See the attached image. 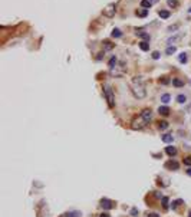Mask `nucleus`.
Listing matches in <instances>:
<instances>
[{
    "mask_svg": "<svg viewBox=\"0 0 191 217\" xmlns=\"http://www.w3.org/2000/svg\"><path fill=\"white\" fill-rule=\"evenodd\" d=\"M131 91H132L134 97L138 98V99H144L147 97V88H145V83L144 79L141 76H135L131 82Z\"/></svg>",
    "mask_w": 191,
    "mask_h": 217,
    "instance_id": "f257e3e1",
    "label": "nucleus"
},
{
    "mask_svg": "<svg viewBox=\"0 0 191 217\" xmlns=\"http://www.w3.org/2000/svg\"><path fill=\"white\" fill-rule=\"evenodd\" d=\"M104 97L107 99V102L111 108L115 106V92L111 85H104Z\"/></svg>",
    "mask_w": 191,
    "mask_h": 217,
    "instance_id": "f03ea898",
    "label": "nucleus"
},
{
    "mask_svg": "<svg viewBox=\"0 0 191 217\" xmlns=\"http://www.w3.org/2000/svg\"><path fill=\"white\" fill-rule=\"evenodd\" d=\"M124 73H125V63L124 62H119V66H115V68H111V69H109V75H111V76H115V78L124 76Z\"/></svg>",
    "mask_w": 191,
    "mask_h": 217,
    "instance_id": "7ed1b4c3",
    "label": "nucleus"
},
{
    "mask_svg": "<svg viewBox=\"0 0 191 217\" xmlns=\"http://www.w3.org/2000/svg\"><path fill=\"white\" fill-rule=\"evenodd\" d=\"M102 13H104V16L105 17H114L116 13V4L115 3H109L108 6H105V9L102 10Z\"/></svg>",
    "mask_w": 191,
    "mask_h": 217,
    "instance_id": "20e7f679",
    "label": "nucleus"
},
{
    "mask_svg": "<svg viewBox=\"0 0 191 217\" xmlns=\"http://www.w3.org/2000/svg\"><path fill=\"white\" fill-rule=\"evenodd\" d=\"M140 117H141V118L145 121L147 124H150L151 120H152V111H151V109H148V108H145V109H142V112L140 114Z\"/></svg>",
    "mask_w": 191,
    "mask_h": 217,
    "instance_id": "39448f33",
    "label": "nucleus"
},
{
    "mask_svg": "<svg viewBox=\"0 0 191 217\" xmlns=\"http://www.w3.org/2000/svg\"><path fill=\"white\" fill-rule=\"evenodd\" d=\"M114 201L112 200H109V199H102L101 200V207L102 209H105V210H111V209H114Z\"/></svg>",
    "mask_w": 191,
    "mask_h": 217,
    "instance_id": "423d86ee",
    "label": "nucleus"
},
{
    "mask_svg": "<svg viewBox=\"0 0 191 217\" xmlns=\"http://www.w3.org/2000/svg\"><path fill=\"white\" fill-rule=\"evenodd\" d=\"M145 125H147V122H145V121L142 120L141 117H138V118H137V120H135V121H134V122H132V128H134V129H140V128H144Z\"/></svg>",
    "mask_w": 191,
    "mask_h": 217,
    "instance_id": "0eeeda50",
    "label": "nucleus"
},
{
    "mask_svg": "<svg viewBox=\"0 0 191 217\" xmlns=\"http://www.w3.org/2000/svg\"><path fill=\"white\" fill-rule=\"evenodd\" d=\"M165 168H168V170H177L180 168V164L177 162V161H174V160H170L168 162H165Z\"/></svg>",
    "mask_w": 191,
    "mask_h": 217,
    "instance_id": "6e6552de",
    "label": "nucleus"
},
{
    "mask_svg": "<svg viewBox=\"0 0 191 217\" xmlns=\"http://www.w3.org/2000/svg\"><path fill=\"white\" fill-rule=\"evenodd\" d=\"M165 153L168 154L170 157H175V155H177V153H178V151H177V148H175L174 145H168V147H167V148H165Z\"/></svg>",
    "mask_w": 191,
    "mask_h": 217,
    "instance_id": "1a4fd4ad",
    "label": "nucleus"
},
{
    "mask_svg": "<svg viewBox=\"0 0 191 217\" xmlns=\"http://www.w3.org/2000/svg\"><path fill=\"white\" fill-rule=\"evenodd\" d=\"M158 112H159V115L167 117V115H170V108H168L167 105H161V106L158 108Z\"/></svg>",
    "mask_w": 191,
    "mask_h": 217,
    "instance_id": "9d476101",
    "label": "nucleus"
},
{
    "mask_svg": "<svg viewBox=\"0 0 191 217\" xmlns=\"http://www.w3.org/2000/svg\"><path fill=\"white\" fill-rule=\"evenodd\" d=\"M65 217H82L81 214V211H78V210H72V211H68Z\"/></svg>",
    "mask_w": 191,
    "mask_h": 217,
    "instance_id": "9b49d317",
    "label": "nucleus"
},
{
    "mask_svg": "<svg viewBox=\"0 0 191 217\" xmlns=\"http://www.w3.org/2000/svg\"><path fill=\"white\" fill-rule=\"evenodd\" d=\"M161 140H162L164 142H167V144H170V142H173V141H174V137H173L171 134H164V135L161 137Z\"/></svg>",
    "mask_w": 191,
    "mask_h": 217,
    "instance_id": "f8f14e48",
    "label": "nucleus"
},
{
    "mask_svg": "<svg viewBox=\"0 0 191 217\" xmlns=\"http://www.w3.org/2000/svg\"><path fill=\"white\" fill-rule=\"evenodd\" d=\"M181 39V35H174V36H171V38H168L167 39V43L171 46V43H174V42H177V40Z\"/></svg>",
    "mask_w": 191,
    "mask_h": 217,
    "instance_id": "ddd939ff",
    "label": "nucleus"
},
{
    "mask_svg": "<svg viewBox=\"0 0 191 217\" xmlns=\"http://www.w3.org/2000/svg\"><path fill=\"white\" fill-rule=\"evenodd\" d=\"M167 4L170 6L171 9H177L180 6V3H178V0H167Z\"/></svg>",
    "mask_w": 191,
    "mask_h": 217,
    "instance_id": "4468645a",
    "label": "nucleus"
},
{
    "mask_svg": "<svg viewBox=\"0 0 191 217\" xmlns=\"http://www.w3.org/2000/svg\"><path fill=\"white\" fill-rule=\"evenodd\" d=\"M141 39H144L145 42H150V39H151V36H150V33H147V32H140V33H137Z\"/></svg>",
    "mask_w": 191,
    "mask_h": 217,
    "instance_id": "2eb2a0df",
    "label": "nucleus"
},
{
    "mask_svg": "<svg viewBox=\"0 0 191 217\" xmlns=\"http://www.w3.org/2000/svg\"><path fill=\"white\" fill-rule=\"evenodd\" d=\"M173 85H174L175 88H181V86H184V80L175 78V79H173Z\"/></svg>",
    "mask_w": 191,
    "mask_h": 217,
    "instance_id": "dca6fc26",
    "label": "nucleus"
},
{
    "mask_svg": "<svg viewBox=\"0 0 191 217\" xmlns=\"http://www.w3.org/2000/svg\"><path fill=\"white\" fill-rule=\"evenodd\" d=\"M168 125H170V124H168L167 121H159V122H158V128L161 129V131H165V129L168 128Z\"/></svg>",
    "mask_w": 191,
    "mask_h": 217,
    "instance_id": "f3484780",
    "label": "nucleus"
},
{
    "mask_svg": "<svg viewBox=\"0 0 191 217\" xmlns=\"http://www.w3.org/2000/svg\"><path fill=\"white\" fill-rule=\"evenodd\" d=\"M158 16L161 17V19H168L170 17V12L168 10H159L158 12Z\"/></svg>",
    "mask_w": 191,
    "mask_h": 217,
    "instance_id": "a211bd4d",
    "label": "nucleus"
},
{
    "mask_svg": "<svg viewBox=\"0 0 191 217\" xmlns=\"http://www.w3.org/2000/svg\"><path fill=\"white\" fill-rule=\"evenodd\" d=\"M111 49H114V45H112L109 40H105V42H104V52H105V50H111Z\"/></svg>",
    "mask_w": 191,
    "mask_h": 217,
    "instance_id": "6ab92c4d",
    "label": "nucleus"
},
{
    "mask_svg": "<svg viewBox=\"0 0 191 217\" xmlns=\"http://www.w3.org/2000/svg\"><path fill=\"white\" fill-rule=\"evenodd\" d=\"M152 6V3H151L150 0H141V7L142 9H150Z\"/></svg>",
    "mask_w": 191,
    "mask_h": 217,
    "instance_id": "aec40b11",
    "label": "nucleus"
},
{
    "mask_svg": "<svg viewBox=\"0 0 191 217\" xmlns=\"http://www.w3.org/2000/svg\"><path fill=\"white\" fill-rule=\"evenodd\" d=\"M116 63H118V59H116V56H112L111 58V59H109V69H111V68H115L116 66Z\"/></svg>",
    "mask_w": 191,
    "mask_h": 217,
    "instance_id": "412c9836",
    "label": "nucleus"
},
{
    "mask_svg": "<svg viewBox=\"0 0 191 217\" xmlns=\"http://www.w3.org/2000/svg\"><path fill=\"white\" fill-rule=\"evenodd\" d=\"M111 35H112V38H121V36H122V32L115 27V29H112V33H111Z\"/></svg>",
    "mask_w": 191,
    "mask_h": 217,
    "instance_id": "4be33fe9",
    "label": "nucleus"
},
{
    "mask_svg": "<svg viewBox=\"0 0 191 217\" xmlns=\"http://www.w3.org/2000/svg\"><path fill=\"white\" fill-rule=\"evenodd\" d=\"M140 48H141V50H148L150 49V45H148V42L142 40V42H140Z\"/></svg>",
    "mask_w": 191,
    "mask_h": 217,
    "instance_id": "5701e85b",
    "label": "nucleus"
},
{
    "mask_svg": "<svg viewBox=\"0 0 191 217\" xmlns=\"http://www.w3.org/2000/svg\"><path fill=\"white\" fill-rule=\"evenodd\" d=\"M187 59H188V58H187V53H180V56H178V62H180V63H185Z\"/></svg>",
    "mask_w": 191,
    "mask_h": 217,
    "instance_id": "b1692460",
    "label": "nucleus"
},
{
    "mask_svg": "<svg viewBox=\"0 0 191 217\" xmlns=\"http://www.w3.org/2000/svg\"><path fill=\"white\" fill-rule=\"evenodd\" d=\"M177 102H178V104H185V102H187V97L183 95V94L178 95V97H177Z\"/></svg>",
    "mask_w": 191,
    "mask_h": 217,
    "instance_id": "393cba45",
    "label": "nucleus"
},
{
    "mask_svg": "<svg viewBox=\"0 0 191 217\" xmlns=\"http://www.w3.org/2000/svg\"><path fill=\"white\" fill-rule=\"evenodd\" d=\"M184 203V200H181V199H178V200H175V201H173V204H171V207H173V209H177V207H178V206H180V204H183Z\"/></svg>",
    "mask_w": 191,
    "mask_h": 217,
    "instance_id": "a878e982",
    "label": "nucleus"
},
{
    "mask_svg": "<svg viewBox=\"0 0 191 217\" xmlns=\"http://www.w3.org/2000/svg\"><path fill=\"white\" fill-rule=\"evenodd\" d=\"M175 50H177L175 46H168V48L165 49V53L167 55H173V53H175Z\"/></svg>",
    "mask_w": 191,
    "mask_h": 217,
    "instance_id": "bb28decb",
    "label": "nucleus"
},
{
    "mask_svg": "<svg viewBox=\"0 0 191 217\" xmlns=\"http://www.w3.org/2000/svg\"><path fill=\"white\" fill-rule=\"evenodd\" d=\"M170 99H171V97H170V95H168V94H164V95H162V97H161V102H164V104H168V102H170Z\"/></svg>",
    "mask_w": 191,
    "mask_h": 217,
    "instance_id": "cd10ccee",
    "label": "nucleus"
},
{
    "mask_svg": "<svg viewBox=\"0 0 191 217\" xmlns=\"http://www.w3.org/2000/svg\"><path fill=\"white\" fill-rule=\"evenodd\" d=\"M137 15H138L140 17H145L147 15H148V10H147V9H141L140 12H137Z\"/></svg>",
    "mask_w": 191,
    "mask_h": 217,
    "instance_id": "c85d7f7f",
    "label": "nucleus"
},
{
    "mask_svg": "<svg viewBox=\"0 0 191 217\" xmlns=\"http://www.w3.org/2000/svg\"><path fill=\"white\" fill-rule=\"evenodd\" d=\"M161 201H162V207L165 210H168V197H162Z\"/></svg>",
    "mask_w": 191,
    "mask_h": 217,
    "instance_id": "c756f323",
    "label": "nucleus"
},
{
    "mask_svg": "<svg viewBox=\"0 0 191 217\" xmlns=\"http://www.w3.org/2000/svg\"><path fill=\"white\" fill-rule=\"evenodd\" d=\"M178 27H180V24L177 23V24H174V26H168V29H167V30H168V32H175Z\"/></svg>",
    "mask_w": 191,
    "mask_h": 217,
    "instance_id": "7c9ffc66",
    "label": "nucleus"
},
{
    "mask_svg": "<svg viewBox=\"0 0 191 217\" xmlns=\"http://www.w3.org/2000/svg\"><path fill=\"white\" fill-rule=\"evenodd\" d=\"M184 164H185V165H188V167H191V155H188V157H185V158H184Z\"/></svg>",
    "mask_w": 191,
    "mask_h": 217,
    "instance_id": "2f4dec72",
    "label": "nucleus"
},
{
    "mask_svg": "<svg viewBox=\"0 0 191 217\" xmlns=\"http://www.w3.org/2000/svg\"><path fill=\"white\" fill-rule=\"evenodd\" d=\"M159 56H161V55H159V52H157V50H155V52H152V59H159Z\"/></svg>",
    "mask_w": 191,
    "mask_h": 217,
    "instance_id": "473e14b6",
    "label": "nucleus"
},
{
    "mask_svg": "<svg viewBox=\"0 0 191 217\" xmlns=\"http://www.w3.org/2000/svg\"><path fill=\"white\" fill-rule=\"evenodd\" d=\"M131 214H132V216H138V214H140V211H138V209H135V207H134V209H131Z\"/></svg>",
    "mask_w": 191,
    "mask_h": 217,
    "instance_id": "72a5a7b5",
    "label": "nucleus"
},
{
    "mask_svg": "<svg viewBox=\"0 0 191 217\" xmlns=\"http://www.w3.org/2000/svg\"><path fill=\"white\" fill-rule=\"evenodd\" d=\"M147 217H159V214H158V213H148Z\"/></svg>",
    "mask_w": 191,
    "mask_h": 217,
    "instance_id": "f704fd0d",
    "label": "nucleus"
},
{
    "mask_svg": "<svg viewBox=\"0 0 191 217\" xmlns=\"http://www.w3.org/2000/svg\"><path fill=\"white\" fill-rule=\"evenodd\" d=\"M154 194H155V197H157V199H162V194L159 193V191H155Z\"/></svg>",
    "mask_w": 191,
    "mask_h": 217,
    "instance_id": "c9c22d12",
    "label": "nucleus"
},
{
    "mask_svg": "<svg viewBox=\"0 0 191 217\" xmlns=\"http://www.w3.org/2000/svg\"><path fill=\"white\" fill-rule=\"evenodd\" d=\"M99 217H111V216H109L108 213H102V214H101Z\"/></svg>",
    "mask_w": 191,
    "mask_h": 217,
    "instance_id": "e433bc0d",
    "label": "nucleus"
},
{
    "mask_svg": "<svg viewBox=\"0 0 191 217\" xmlns=\"http://www.w3.org/2000/svg\"><path fill=\"white\" fill-rule=\"evenodd\" d=\"M162 83H168V78H164L162 79Z\"/></svg>",
    "mask_w": 191,
    "mask_h": 217,
    "instance_id": "4c0bfd02",
    "label": "nucleus"
},
{
    "mask_svg": "<svg viewBox=\"0 0 191 217\" xmlns=\"http://www.w3.org/2000/svg\"><path fill=\"white\" fill-rule=\"evenodd\" d=\"M187 174H188V176H190V177H191V168H188V170H187Z\"/></svg>",
    "mask_w": 191,
    "mask_h": 217,
    "instance_id": "58836bf2",
    "label": "nucleus"
},
{
    "mask_svg": "<svg viewBox=\"0 0 191 217\" xmlns=\"http://www.w3.org/2000/svg\"><path fill=\"white\" fill-rule=\"evenodd\" d=\"M151 3H152V4H155V3H158V0H150Z\"/></svg>",
    "mask_w": 191,
    "mask_h": 217,
    "instance_id": "ea45409f",
    "label": "nucleus"
},
{
    "mask_svg": "<svg viewBox=\"0 0 191 217\" xmlns=\"http://www.w3.org/2000/svg\"><path fill=\"white\" fill-rule=\"evenodd\" d=\"M188 217H191V211H190V213H188Z\"/></svg>",
    "mask_w": 191,
    "mask_h": 217,
    "instance_id": "a19ab883",
    "label": "nucleus"
},
{
    "mask_svg": "<svg viewBox=\"0 0 191 217\" xmlns=\"http://www.w3.org/2000/svg\"><path fill=\"white\" fill-rule=\"evenodd\" d=\"M188 12H190V13H191V7H190V10H188Z\"/></svg>",
    "mask_w": 191,
    "mask_h": 217,
    "instance_id": "79ce46f5",
    "label": "nucleus"
}]
</instances>
